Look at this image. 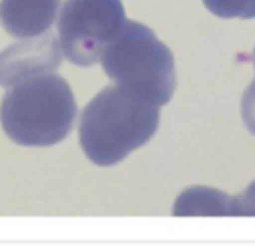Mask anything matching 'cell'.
Masks as SVG:
<instances>
[{
    "label": "cell",
    "mask_w": 255,
    "mask_h": 246,
    "mask_svg": "<svg viewBox=\"0 0 255 246\" xmlns=\"http://www.w3.org/2000/svg\"><path fill=\"white\" fill-rule=\"evenodd\" d=\"M158 123V106L118 85L104 87L82 111V151L98 166L117 165L153 137Z\"/></svg>",
    "instance_id": "6da1fadb"
},
{
    "label": "cell",
    "mask_w": 255,
    "mask_h": 246,
    "mask_svg": "<svg viewBox=\"0 0 255 246\" xmlns=\"http://www.w3.org/2000/svg\"><path fill=\"white\" fill-rule=\"evenodd\" d=\"M9 88L0 104V125L10 141L26 148H49L68 137L77 102L63 77L51 71Z\"/></svg>",
    "instance_id": "7a4b0ae2"
},
{
    "label": "cell",
    "mask_w": 255,
    "mask_h": 246,
    "mask_svg": "<svg viewBox=\"0 0 255 246\" xmlns=\"http://www.w3.org/2000/svg\"><path fill=\"white\" fill-rule=\"evenodd\" d=\"M99 61L115 85L153 106H165L177 85L170 49L148 26L125 21L120 33L106 45Z\"/></svg>",
    "instance_id": "3957f363"
},
{
    "label": "cell",
    "mask_w": 255,
    "mask_h": 246,
    "mask_svg": "<svg viewBox=\"0 0 255 246\" xmlns=\"http://www.w3.org/2000/svg\"><path fill=\"white\" fill-rule=\"evenodd\" d=\"M125 21L122 0H64L57 19L61 52L77 66H92Z\"/></svg>",
    "instance_id": "277c9868"
},
{
    "label": "cell",
    "mask_w": 255,
    "mask_h": 246,
    "mask_svg": "<svg viewBox=\"0 0 255 246\" xmlns=\"http://www.w3.org/2000/svg\"><path fill=\"white\" fill-rule=\"evenodd\" d=\"M61 45L52 33L17 42L0 52V87H12L26 78L51 73L61 66Z\"/></svg>",
    "instance_id": "5b68a950"
},
{
    "label": "cell",
    "mask_w": 255,
    "mask_h": 246,
    "mask_svg": "<svg viewBox=\"0 0 255 246\" xmlns=\"http://www.w3.org/2000/svg\"><path fill=\"white\" fill-rule=\"evenodd\" d=\"M59 10V0H2L0 23L17 38H31L51 30Z\"/></svg>",
    "instance_id": "8992f818"
},
{
    "label": "cell",
    "mask_w": 255,
    "mask_h": 246,
    "mask_svg": "<svg viewBox=\"0 0 255 246\" xmlns=\"http://www.w3.org/2000/svg\"><path fill=\"white\" fill-rule=\"evenodd\" d=\"M233 196H228L217 189L191 187L179 196L174 206V215H222L231 213Z\"/></svg>",
    "instance_id": "52a82bcc"
},
{
    "label": "cell",
    "mask_w": 255,
    "mask_h": 246,
    "mask_svg": "<svg viewBox=\"0 0 255 246\" xmlns=\"http://www.w3.org/2000/svg\"><path fill=\"white\" fill-rule=\"evenodd\" d=\"M203 3L212 14L226 19L255 17V0H203Z\"/></svg>",
    "instance_id": "ba28073f"
},
{
    "label": "cell",
    "mask_w": 255,
    "mask_h": 246,
    "mask_svg": "<svg viewBox=\"0 0 255 246\" xmlns=\"http://www.w3.org/2000/svg\"><path fill=\"white\" fill-rule=\"evenodd\" d=\"M231 213L235 217H255V180L243 192L233 196Z\"/></svg>",
    "instance_id": "9c48e42d"
},
{
    "label": "cell",
    "mask_w": 255,
    "mask_h": 246,
    "mask_svg": "<svg viewBox=\"0 0 255 246\" xmlns=\"http://www.w3.org/2000/svg\"><path fill=\"white\" fill-rule=\"evenodd\" d=\"M242 118L247 128L255 135V82L242 97Z\"/></svg>",
    "instance_id": "30bf717a"
},
{
    "label": "cell",
    "mask_w": 255,
    "mask_h": 246,
    "mask_svg": "<svg viewBox=\"0 0 255 246\" xmlns=\"http://www.w3.org/2000/svg\"><path fill=\"white\" fill-rule=\"evenodd\" d=\"M254 64H255V49H254Z\"/></svg>",
    "instance_id": "8fae6325"
}]
</instances>
